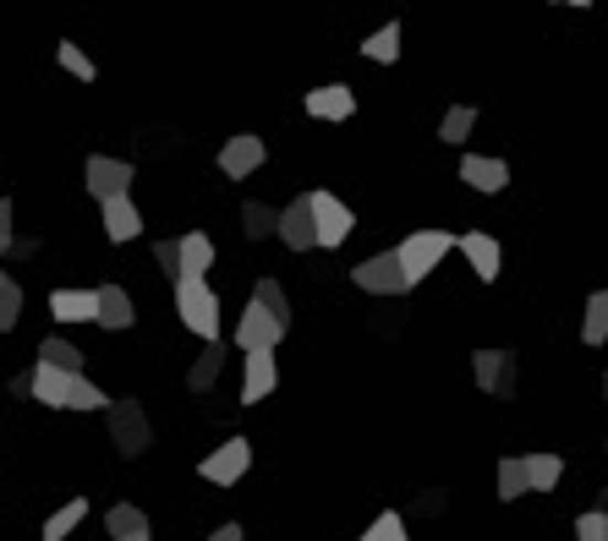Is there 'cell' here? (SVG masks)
I'll list each match as a JSON object with an SVG mask.
<instances>
[{
  "instance_id": "6da1fadb",
  "label": "cell",
  "mask_w": 608,
  "mask_h": 541,
  "mask_svg": "<svg viewBox=\"0 0 608 541\" xmlns=\"http://www.w3.org/2000/svg\"><path fill=\"white\" fill-rule=\"evenodd\" d=\"M33 400L50 410H110L116 400L99 389V383H88L83 372H61V367H44V361H33Z\"/></svg>"
},
{
  "instance_id": "7a4b0ae2",
  "label": "cell",
  "mask_w": 608,
  "mask_h": 541,
  "mask_svg": "<svg viewBox=\"0 0 608 541\" xmlns=\"http://www.w3.org/2000/svg\"><path fill=\"white\" fill-rule=\"evenodd\" d=\"M175 312L203 345H220V295H214V284L203 273H181L175 279Z\"/></svg>"
},
{
  "instance_id": "3957f363",
  "label": "cell",
  "mask_w": 608,
  "mask_h": 541,
  "mask_svg": "<svg viewBox=\"0 0 608 541\" xmlns=\"http://www.w3.org/2000/svg\"><path fill=\"white\" fill-rule=\"evenodd\" d=\"M460 247V236H450V230H412L401 247H395V258H401V269H406V279H412V290L428 279V273L439 269L450 252Z\"/></svg>"
},
{
  "instance_id": "277c9868",
  "label": "cell",
  "mask_w": 608,
  "mask_h": 541,
  "mask_svg": "<svg viewBox=\"0 0 608 541\" xmlns=\"http://www.w3.org/2000/svg\"><path fill=\"white\" fill-rule=\"evenodd\" d=\"M280 339H286V317H275V312L253 295L247 312L236 317V345H242V356H247V350H275Z\"/></svg>"
},
{
  "instance_id": "5b68a950",
  "label": "cell",
  "mask_w": 608,
  "mask_h": 541,
  "mask_svg": "<svg viewBox=\"0 0 608 541\" xmlns=\"http://www.w3.org/2000/svg\"><path fill=\"white\" fill-rule=\"evenodd\" d=\"M351 284L367 290V295H406V290H412V279H406V269H401L395 252H373V258H362V263L351 269Z\"/></svg>"
},
{
  "instance_id": "8992f818",
  "label": "cell",
  "mask_w": 608,
  "mask_h": 541,
  "mask_svg": "<svg viewBox=\"0 0 608 541\" xmlns=\"http://www.w3.org/2000/svg\"><path fill=\"white\" fill-rule=\"evenodd\" d=\"M307 203H312V225H318V247H345V236L356 230V214L334 197V192H307Z\"/></svg>"
},
{
  "instance_id": "52a82bcc",
  "label": "cell",
  "mask_w": 608,
  "mask_h": 541,
  "mask_svg": "<svg viewBox=\"0 0 608 541\" xmlns=\"http://www.w3.org/2000/svg\"><path fill=\"white\" fill-rule=\"evenodd\" d=\"M247 465H253V443H247V437H225V443L198 465V476L214 482V487H236V482L247 476Z\"/></svg>"
},
{
  "instance_id": "ba28073f",
  "label": "cell",
  "mask_w": 608,
  "mask_h": 541,
  "mask_svg": "<svg viewBox=\"0 0 608 541\" xmlns=\"http://www.w3.org/2000/svg\"><path fill=\"white\" fill-rule=\"evenodd\" d=\"M105 415H110V437H116V448H121L127 459H138V454L149 448V437H153L143 405H138V400H121V405H110Z\"/></svg>"
},
{
  "instance_id": "9c48e42d",
  "label": "cell",
  "mask_w": 608,
  "mask_h": 541,
  "mask_svg": "<svg viewBox=\"0 0 608 541\" xmlns=\"http://www.w3.org/2000/svg\"><path fill=\"white\" fill-rule=\"evenodd\" d=\"M471 378H477L482 394L510 400V394H515V356H510V350H477V356H471Z\"/></svg>"
},
{
  "instance_id": "30bf717a",
  "label": "cell",
  "mask_w": 608,
  "mask_h": 541,
  "mask_svg": "<svg viewBox=\"0 0 608 541\" xmlns=\"http://www.w3.org/2000/svg\"><path fill=\"white\" fill-rule=\"evenodd\" d=\"M83 181H88V192L105 203V197H127L132 192V164L127 159H110V153H94L88 159V170H83Z\"/></svg>"
},
{
  "instance_id": "8fae6325",
  "label": "cell",
  "mask_w": 608,
  "mask_h": 541,
  "mask_svg": "<svg viewBox=\"0 0 608 541\" xmlns=\"http://www.w3.org/2000/svg\"><path fill=\"white\" fill-rule=\"evenodd\" d=\"M275 383H280L275 350H247V361H242V405L269 400V394H275Z\"/></svg>"
},
{
  "instance_id": "7c38bea8",
  "label": "cell",
  "mask_w": 608,
  "mask_h": 541,
  "mask_svg": "<svg viewBox=\"0 0 608 541\" xmlns=\"http://www.w3.org/2000/svg\"><path fill=\"white\" fill-rule=\"evenodd\" d=\"M269 159V148L258 142L253 132H242V137H231L225 148H220V175H231V181H247L258 164Z\"/></svg>"
},
{
  "instance_id": "4fadbf2b",
  "label": "cell",
  "mask_w": 608,
  "mask_h": 541,
  "mask_svg": "<svg viewBox=\"0 0 608 541\" xmlns=\"http://www.w3.org/2000/svg\"><path fill=\"white\" fill-rule=\"evenodd\" d=\"M460 181H466L471 192L493 197V192L510 186V164H504V159H488V153H466V159H460Z\"/></svg>"
},
{
  "instance_id": "5bb4252c",
  "label": "cell",
  "mask_w": 608,
  "mask_h": 541,
  "mask_svg": "<svg viewBox=\"0 0 608 541\" xmlns=\"http://www.w3.org/2000/svg\"><path fill=\"white\" fill-rule=\"evenodd\" d=\"M302 105H307L312 121H351V116H356V94H351L345 83H323V88H312Z\"/></svg>"
},
{
  "instance_id": "9a60e30c",
  "label": "cell",
  "mask_w": 608,
  "mask_h": 541,
  "mask_svg": "<svg viewBox=\"0 0 608 541\" xmlns=\"http://www.w3.org/2000/svg\"><path fill=\"white\" fill-rule=\"evenodd\" d=\"M99 208H105V236H110L116 247H127V241H138V236H143V214H138L132 192H127V197H105Z\"/></svg>"
},
{
  "instance_id": "2e32d148",
  "label": "cell",
  "mask_w": 608,
  "mask_h": 541,
  "mask_svg": "<svg viewBox=\"0 0 608 541\" xmlns=\"http://www.w3.org/2000/svg\"><path fill=\"white\" fill-rule=\"evenodd\" d=\"M280 241H286L291 252H312V247H318V225H312V203H307V197L280 208Z\"/></svg>"
},
{
  "instance_id": "e0dca14e",
  "label": "cell",
  "mask_w": 608,
  "mask_h": 541,
  "mask_svg": "<svg viewBox=\"0 0 608 541\" xmlns=\"http://www.w3.org/2000/svg\"><path fill=\"white\" fill-rule=\"evenodd\" d=\"M460 252H466V263H471V273H477L482 284H493L499 269H504L499 241H493V236H482V230H466V236H460Z\"/></svg>"
},
{
  "instance_id": "ac0fdd59",
  "label": "cell",
  "mask_w": 608,
  "mask_h": 541,
  "mask_svg": "<svg viewBox=\"0 0 608 541\" xmlns=\"http://www.w3.org/2000/svg\"><path fill=\"white\" fill-rule=\"evenodd\" d=\"M50 317L55 323H99V290H55Z\"/></svg>"
},
{
  "instance_id": "d6986e66",
  "label": "cell",
  "mask_w": 608,
  "mask_h": 541,
  "mask_svg": "<svg viewBox=\"0 0 608 541\" xmlns=\"http://www.w3.org/2000/svg\"><path fill=\"white\" fill-rule=\"evenodd\" d=\"M105 531H110V541H153L149 515H143L138 504H116V509L105 515Z\"/></svg>"
},
{
  "instance_id": "ffe728a7",
  "label": "cell",
  "mask_w": 608,
  "mask_h": 541,
  "mask_svg": "<svg viewBox=\"0 0 608 541\" xmlns=\"http://www.w3.org/2000/svg\"><path fill=\"white\" fill-rule=\"evenodd\" d=\"M132 301L121 284H99V328H132Z\"/></svg>"
},
{
  "instance_id": "44dd1931",
  "label": "cell",
  "mask_w": 608,
  "mask_h": 541,
  "mask_svg": "<svg viewBox=\"0 0 608 541\" xmlns=\"http://www.w3.org/2000/svg\"><path fill=\"white\" fill-rule=\"evenodd\" d=\"M362 55H367L373 66H395V61H401V22H384L378 33H367V39H362Z\"/></svg>"
},
{
  "instance_id": "7402d4cb",
  "label": "cell",
  "mask_w": 608,
  "mask_h": 541,
  "mask_svg": "<svg viewBox=\"0 0 608 541\" xmlns=\"http://www.w3.org/2000/svg\"><path fill=\"white\" fill-rule=\"evenodd\" d=\"M526 459V482H532V493H554L559 487V476H565V459L559 454H521Z\"/></svg>"
},
{
  "instance_id": "603a6c76",
  "label": "cell",
  "mask_w": 608,
  "mask_h": 541,
  "mask_svg": "<svg viewBox=\"0 0 608 541\" xmlns=\"http://www.w3.org/2000/svg\"><path fill=\"white\" fill-rule=\"evenodd\" d=\"M88 520V498H72V504H61L50 520H44V531H39V541H66L77 526Z\"/></svg>"
},
{
  "instance_id": "cb8c5ba5",
  "label": "cell",
  "mask_w": 608,
  "mask_h": 541,
  "mask_svg": "<svg viewBox=\"0 0 608 541\" xmlns=\"http://www.w3.org/2000/svg\"><path fill=\"white\" fill-rule=\"evenodd\" d=\"M175 247H181V273H209L214 269V241H209L203 230H186Z\"/></svg>"
},
{
  "instance_id": "d4e9b609",
  "label": "cell",
  "mask_w": 608,
  "mask_h": 541,
  "mask_svg": "<svg viewBox=\"0 0 608 541\" xmlns=\"http://www.w3.org/2000/svg\"><path fill=\"white\" fill-rule=\"evenodd\" d=\"M39 361H44V367H61V372H83V367H88V356H83L72 339H61V334L39 345Z\"/></svg>"
},
{
  "instance_id": "484cf974",
  "label": "cell",
  "mask_w": 608,
  "mask_h": 541,
  "mask_svg": "<svg viewBox=\"0 0 608 541\" xmlns=\"http://www.w3.org/2000/svg\"><path fill=\"white\" fill-rule=\"evenodd\" d=\"M608 339V290L587 295V317H582V345H604Z\"/></svg>"
},
{
  "instance_id": "4316f807",
  "label": "cell",
  "mask_w": 608,
  "mask_h": 541,
  "mask_svg": "<svg viewBox=\"0 0 608 541\" xmlns=\"http://www.w3.org/2000/svg\"><path fill=\"white\" fill-rule=\"evenodd\" d=\"M220 367H225V350H220V345H209V350L198 356V367L186 372V389H192V394H209V389L220 383Z\"/></svg>"
},
{
  "instance_id": "83f0119b",
  "label": "cell",
  "mask_w": 608,
  "mask_h": 541,
  "mask_svg": "<svg viewBox=\"0 0 608 541\" xmlns=\"http://www.w3.org/2000/svg\"><path fill=\"white\" fill-rule=\"evenodd\" d=\"M526 493H532V482H526V459H515V454L499 459V498H504V504H521Z\"/></svg>"
},
{
  "instance_id": "f1b7e54d",
  "label": "cell",
  "mask_w": 608,
  "mask_h": 541,
  "mask_svg": "<svg viewBox=\"0 0 608 541\" xmlns=\"http://www.w3.org/2000/svg\"><path fill=\"white\" fill-rule=\"evenodd\" d=\"M242 225H247V241L280 236V208H269V203H247V208H242Z\"/></svg>"
},
{
  "instance_id": "f546056e",
  "label": "cell",
  "mask_w": 608,
  "mask_h": 541,
  "mask_svg": "<svg viewBox=\"0 0 608 541\" xmlns=\"http://www.w3.org/2000/svg\"><path fill=\"white\" fill-rule=\"evenodd\" d=\"M17 317H22V284L11 273H0V334H11Z\"/></svg>"
},
{
  "instance_id": "4dcf8cb0",
  "label": "cell",
  "mask_w": 608,
  "mask_h": 541,
  "mask_svg": "<svg viewBox=\"0 0 608 541\" xmlns=\"http://www.w3.org/2000/svg\"><path fill=\"white\" fill-rule=\"evenodd\" d=\"M55 55H61V66H66L72 77H83V83H94V77H99V66H94V61H88L72 39H61V44H55Z\"/></svg>"
},
{
  "instance_id": "1f68e13d",
  "label": "cell",
  "mask_w": 608,
  "mask_h": 541,
  "mask_svg": "<svg viewBox=\"0 0 608 541\" xmlns=\"http://www.w3.org/2000/svg\"><path fill=\"white\" fill-rule=\"evenodd\" d=\"M356 541H412V537H406V520H401L395 509H384V515H378Z\"/></svg>"
},
{
  "instance_id": "d6a6232c",
  "label": "cell",
  "mask_w": 608,
  "mask_h": 541,
  "mask_svg": "<svg viewBox=\"0 0 608 541\" xmlns=\"http://www.w3.org/2000/svg\"><path fill=\"white\" fill-rule=\"evenodd\" d=\"M471 127H477V110H471V105H456V110L445 116L439 137H445V142H466V137H471Z\"/></svg>"
},
{
  "instance_id": "836d02e7",
  "label": "cell",
  "mask_w": 608,
  "mask_h": 541,
  "mask_svg": "<svg viewBox=\"0 0 608 541\" xmlns=\"http://www.w3.org/2000/svg\"><path fill=\"white\" fill-rule=\"evenodd\" d=\"M253 295H258V301H264L275 317H286V323H291V301H286V290H280L275 279H258V290H253Z\"/></svg>"
},
{
  "instance_id": "e575fe53",
  "label": "cell",
  "mask_w": 608,
  "mask_h": 541,
  "mask_svg": "<svg viewBox=\"0 0 608 541\" xmlns=\"http://www.w3.org/2000/svg\"><path fill=\"white\" fill-rule=\"evenodd\" d=\"M576 541H608V509H587L576 520Z\"/></svg>"
},
{
  "instance_id": "d590c367",
  "label": "cell",
  "mask_w": 608,
  "mask_h": 541,
  "mask_svg": "<svg viewBox=\"0 0 608 541\" xmlns=\"http://www.w3.org/2000/svg\"><path fill=\"white\" fill-rule=\"evenodd\" d=\"M153 263L181 279V247H175V241H159V247H153Z\"/></svg>"
},
{
  "instance_id": "8d00e7d4",
  "label": "cell",
  "mask_w": 608,
  "mask_h": 541,
  "mask_svg": "<svg viewBox=\"0 0 608 541\" xmlns=\"http://www.w3.org/2000/svg\"><path fill=\"white\" fill-rule=\"evenodd\" d=\"M11 214H17V208H11V197H0V258L17 247V236H11Z\"/></svg>"
},
{
  "instance_id": "74e56055",
  "label": "cell",
  "mask_w": 608,
  "mask_h": 541,
  "mask_svg": "<svg viewBox=\"0 0 608 541\" xmlns=\"http://www.w3.org/2000/svg\"><path fill=\"white\" fill-rule=\"evenodd\" d=\"M209 541H247V531H242V526L231 520V526H220V531H214V537H209Z\"/></svg>"
},
{
  "instance_id": "f35d334b",
  "label": "cell",
  "mask_w": 608,
  "mask_h": 541,
  "mask_svg": "<svg viewBox=\"0 0 608 541\" xmlns=\"http://www.w3.org/2000/svg\"><path fill=\"white\" fill-rule=\"evenodd\" d=\"M565 6H576V11H587V6H593V0H565Z\"/></svg>"
},
{
  "instance_id": "ab89813d",
  "label": "cell",
  "mask_w": 608,
  "mask_h": 541,
  "mask_svg": "<svg viewBox=\"0 0 608 541\" xmlns=\"http://www.w3.org/2000/svg\"><path fill=\"white\" fill-rule=\"evenodd\" d=\"M604 400H608V378H604Z\"/></svg>"
},
{
  "instance_id": "60d3db41",
  "label": "cell",
  "mask_w": 608,
  "mask_h": 541,
  "mask_svg": "<svg viewBox=\"0 0 608 541\" xmlns=\"http://www.w3.org/2000/svg\"><path fill=\"white\" fill-rule=\"evenodd\" d=\"M554 6H565V0H554Z\"/></svg>"
}]
</instances>
